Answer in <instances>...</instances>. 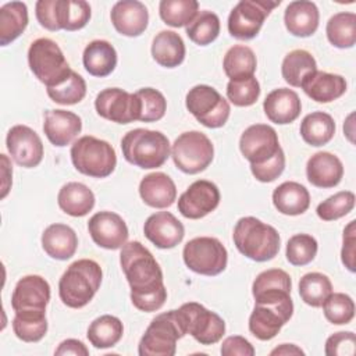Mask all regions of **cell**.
Segmentation results:
<instances>
[{
	"label": "cell",
	"instance_id": "6",
	"mask_svg": "<svg viewBox=\"0 0 356 356\" xmlns=\"http://www.w3.org/2000/svg\"><path fill=\"white\" fill-rule=\"evenodd\" d=\"M184 335L186 331L178 310L157 314L142 335L138 353L140 356H174L177 341Z\"/></svg>",
	"mask_w": 356,
	"mask_h": 356
},
{
	"label": "cell",
	"instance_id": "28",
	"mask_svg": "<svg viewBox=\"0 0 356 356\" xmlns=\"http://www.w3.org/2000/svg\"><path fill=\"white\" fill-rule=\"evenodd\" d=\"M42 248L56 260L71 259L78 248V238L75 231L65 224H50L42 234Z\"/></svg>",
	"mask_w": 356,
	"mask_h": 356
},
{
	"label": "cell",
	"instance_id": "12",
	"mask_svg": "<svg viewBox=\"0 0 356 356\" xmlns=\"http://www.w3.org/2000/svg\"><path fill=\"white\" fill-rule=\"evenodd\" d=\"M178 313L186 334H191L200 345L217 343L225 334L224 320L200 303H184Z\"/></svg>",
	"mask_w": 356,
	"mask_h": 356
},
{
	"label": "cell",
	"instance_id": "31",
	"mask_svg": "<svg viewBox=\"0 0 356 356\" xmlns=\"http://www.w3.org/2000/svg\"><path fill=\"white\" fill-rule=\"evenodd\" d=\"M57 203L65 214L83 217L93 209L95 195L85 184L68 182L58 191Z\"/></svg>",
	"mask_w": 356,
	"mask_h": 356
},
{
	"label": "cell",
	"instance_id": "37",
	"mask_svg": "<svg viewBox=\"0 0 356 356\" xmlns=\"http://www.w3.org/2000/svg\"><path fill=\"white\" fill-rule=\"evenodd\" d=\"M317 70V63L314 57L303 49H296L289 51L281 65V74L286 83L293 88H300L303 79L313 71Z\"/></svg>",
	"mask_w": 356,
	"mask_h": 356
},
{
	"label": "cell",
	"instance_id": "58",
	"mask_svg": "<svg viewBox=\"0 0 356 356\" xmlns=\"http://www.w3.org/2000/svg\"><path fill=\"white\" fill-rule=\"evenodd\" d=\"M270 355L271 356H274V355H285V356L289 355L291 356V355H305V352L299 346H296L293 343H281L280 346L274 348L270 352Z\"/></svg>",
	"mask_w": 356,
	"mask_h": 356
},
{
	"label": "cell",
	"instance_id": "33",
	"mask_svg": "<svg viewBox=\"0 0 356 356\" xmlns=\"http://www.w3.org/2000/svg\"><path fill=\"white\" fill-rule=\"evenodd\" d=\"M28 25V8L22 1H10L0 8V44L15 40Z\"/></svg>",
	"mask_w": 356,
	"mask_h": 356
},
{
	"label": "cell",
	"instance_id": "15",
	"mask_svg": "<svg viewBox=\"0 0 356 356\" xmlns=\"http://www.w3.org/2000/svg\"><path fill=\"white\" fill-rule=\"evenodd\" d=\"M239 149L250 164H263L281 150L275 129L267 124L248 127L239 139Z\"/></svg>",
	"mask_w": 356,
	"mask_h": 356
},
{
	"label": "cell",
	"instance_id": "26",
	"mask_svg": "<svg viewBox=\"0 0 356 356\" xmlns=\"http://www.w3.org/2000/svg\"><path fill=\"white\" fill-rule=\"evenodd\" d=\"M320 21V13L313 1L296 0L288 4L284 14V22L288 32L298 38L312 36Z\"/></svg>",
	"mask_w": 356,
	"mask_h": 356
},
{
	"label": "cell",
	"instance_id": "54",
	"mask_svg": "<svg viewBox=\"0 0 356 356\" xmlns=\"http://www.w3.org/2000/svg\"><path fill=\"white\" fill-rule=\"evenodd\" d=\"M39 24L49 31H60L57 18V0H39L35 7Z\"/></svg>",
	"mask_w": 356,
	"mask_h": 356
},
{
	"label": "cell",
	"instance_id": "4",
	"mask_svg": "<svg viewBox=\"0 0 356 356\" xmlns=\"http://www.w3.org/2000/svg\"><path fill=\"white\" fill-rule=\"evenodd\" d=\"M102 268L90 259H81L68 266L58 281L61 302L71 309L86 306L102 284Z\"/></svg>",
	"mask_w": 356,
	"mask_h": 356
},
{
	"label": "cell",
	"instance_id": "10",
	"mask_svg": "<svg viewBox=\"0 0 356 356\" xmlns=\"http://www.w3.org/2000/svg\"><path fill=\"white\" fill-rule=\"evenodd\" d=\"M182 257L189 270L202 275H218L227 267L225 246L213 236H197L186 242Z\"/></svg>",
	"mask_w": 356,
	"mask_h": 356
},
{
	"label": "cell",
	"instance_id": "2",
	"mask_svg": "<svg viewBox=\"0 0 356 356\" xmlns=\"http://www.w3.org/2000/svg\"><path fill=\"white\" fill-rule=\"evenodd\" d=\"M254 307L249 317V331L260 341L273 339L293 314L291 292L268 289L253 295Z\"/></svg>",
	"mask_w": 356,
	"mask_h": 356
},
{
	"label": "cell",
	"instance_id": "59",
	"mask_svg": "<svg viewBox=\"0 0 356 356\" xmlns=\"http://www.w3.org/2000/svg\"><path fill=\"white\" fill-rule=\"evenodd\" d=\"M353 117H355V114L350 113V114L348 115L345 124H343V132H345V135H346V138L349 139L350 143H355V139H353V134H355V129H353Z\"/></svg>",
	"mask_w": 356,
	"mask_h": 356
},
{
	"label": "cell",
	"instance_id": "46",
	"mask_svg": "<svg viewBox=\"0 0 356 356\" xmlns=\"http://www.w3.org/2000/svg\"><path fill=\"white\" fill-rule=\"evenodd\" d=\"M317 241L309 234L292 235L286 243V260L292 266H306L317 254Z\"/></svg>",
	"mask_w": 356,
	"mask_h": 356
},
{
	"label": "cell",
	"instance_id": "22",
	"mask_svg": "<svg viewBox=\"0 0 356 356\" xmlns=\"http://www.w3.org/2000/svg\"><path fill=\"white\" fill-rule=\"evenodd\" d=\"M110 18L118 33L134 38L142 35L147 28L149 13L138 0H121L113 6Z\"/></svg>",
	"mask_w": 356,
	"mask_h": 356
},
{
	"label": "cell",
	"instance_id": "34",
	"mask_svg": "<svg viewBox=\"0 0 356 356\" xmlns=\"http://www.w3.org/2000/svg\"><path fill=\"white\" fill-rule=\"evenodd\" d=\"M302 139L314 147L327 145L335 134L334 118L324 111H314L307 114L300 122Z\"/></svg>",
	"mask_w": 356,
	"mask_h": 356
},
{
	"label": "cell",
	"instance_id": "36",
	"mask_svg": "<svg viewBox=\"0 0 356 356\" xmlns=\"http://www.w3.org/2000/svg\"><path fill=\"white\" fill-rule=\"evenodd\" d=\"M222 67L229 81L245 79L253 76L257 67V60L253 50L245 44H235L228 49L224 56Z\"/></svg>",
	"mask_w": 356,
	"mask_h": 356
},
{
	"label": "cell",
	"instance_id": "16",
	"mask_svg": "<svg viewBox=\"0 0 356 356\" xmlns=\"http://www.w3.org/2000/svg\"><path fill=\"white\" fill-rule=\"evenodd\" d=\"M220 203V191L216 184L207 179H197L178 199V211L189 220H199Z\"/></svg>",
	"mask_w": 356,
	"mask_h": 356
},
{
	"label": "cell",
	"instance_id": "25",
	"mask_svg": "<svg viewBox=\"0 0 356 356\" xmlns=\"http://www.w3.org/2000/svg\"><path fill=\"white\" fill-rule=\"evenodd\" d=\"M300 88L312 100L330 103L346 92V81L342 75L316 70L303 79Z\"/></svg>",
	"mask_w": 356,
	"mask_h": 356
},
{
	"label": "cell",
	"instance_id": "21",
	"mask_svg": "<svg viewBox=\"0 0 356 356\" xmlns=\"http://www.w3.org/2000/svg\"><path fill=\"white\" fill-rule=\"evenodd\" d=\"M82 120L78 114L67 110H47L43 120V132L49 142L57 147L70 145L81 132Z\"/></svg>",
	"mask_w": 356,
	"mask_h": 356
},
{
	"label": "cell",
	"instance_id": "18",
	"mask_svg": "<svg viewBox=\"0 0 356 356\" xmlns=\"http://www.w3.org/2000/svg\"><path fill=\"white\" fill-rule=\"evenodd\" d=\"M93 242L104 249H121L128 241V227L121 216L113 211H99L88 222Z\"/></svg>",
	"mask_w": 356,
	"mask_h": 356
},
{
	"label": "cell",
	"instance_id": "47",
	"mask_svg": "<svg viewBox=\"0 0 356 356\" xmlns=\"http://www.w3.org/2000/svg\"><path fill=\"white\" fill-rule=\"evenodd\" d=\"M355 207V193L350 191H341L323 200L316 213L323 221H334L349 214Z\"/></svg>",
	"mask_w": 356,
	"mask_h": 356
},
{
	"label": "cell",
	"instance_id": "8",
	"mask_svg": "<svg viewBox=\"0 0 356 356\" xmlns=\"http://www.w3.org/2000/svg\"><path fill=\"white\" fill-rule=\"evenodd\" d=\"M28 64L46 88L61 83L72 71L60 46L49 38H39L32 42L28 50Z\"/></svg>",
	"mask_w": 356,
	"mask_h": 356
},
{
	"label": "cell",
	"instance_id": "29",
	"mask_svg": "<svg viewBox=\"0 0 356 356\" xmlns=\"http://www.w3.org/2000/svg\"><path fill=\"white\" fill-rule=\"evenodd\" d=\"M82 61L85 70L93 76H107L117 67V51L107 40H92L83 50Z\"/></svg>",
	"mask_w": 356,
	"mask_h": 356
},
{
	"label": "cell",
	"instance_id": "1",
	"mask_svg": "<svg viewBox=\"0 0 356 356\" xmlns=\"http://www.w3.org/2000/svg\"><path fill=\"white\" fill-rule=\"evenodd\" d=\"M120 263L131 286L132 305L140 312L159 310L167 300V289L154 256L140 242L131 241L121 248Z\"/></svg>",
	"mask_w": 356,
	"mask_h": 356
},
{
	"label": "cell",
	"instance_id": "24",
	"mask_svg": "<svg viewBox=\"0 0 356 356\" xmlns=\"http://www.w3.org/2000/svg\"><path fill=\"white\" fill-rule=\"evenodd\" d=\"M306 175L309 182L317 188H334L343 177V165L335 154L317 152L307 160Z\"/></svg>",
	"mask_w": 356,
	"mask_h": 356
},
{
	"label": "cell",
	"instance_id": "40",
	"mask_svg": "<svg viewBox=\"0 0 356 356\" xmlns=\"http://www.w3.org/2000/svg\"><path fill=\"white\" fill-rule=\"evenodd\" d=\"M196 0H161L159 4L160 18L172 28L186 26L197 15Z\"/></svg>",
	"mask_w": 356,
	"mask_h": 356
},
{
	"label": "cell",
	"instance_id": "23",
	"mask_svg": "<svg viewBox=\"0 0 356 356\" xmlns=\"http://www.w3.org/2000/svg\"><path fill=\"white\" fill-rule=\"evenodd\" d=\"M263 108L271 122L285 125L293 122L299 117L302 111V103L295 90L288 88H278L266 96Z\"/></svg>",
	"mask_w": 356,
	"mask_h": 356
},
{
	"label": "cell",
	"instance_id": "9",
	"mask_svg": "<svg viewBox=\"0 0 356 356\" xmlns=\"http://www.w3.org/2000/svg\"><path fill=\"white\" fill-rule=\"evenodd\" d=\"M171 157L178 170L185 174H197L206 170L214 157L211 140L199 131L181 134L171 146Z\"/></svg>",
	"mask_w": 356,
	"mask_h": 356
},
{
	"label": "cell",
	"instance_id": "20",
	"mask_svg": "<svg viewBox=\"0 0 356 356\" xmlns=\"http://www.w3.org/2000/svg\"><path fill=\"white\" fill-rule=\"evenodd\" d=\"M145 236L160 249H171L182 242L185 228L170 211H157L147 217L143 225Z\"/></svg>",
	"mask_w": 356,
	"mask_h": 356
},
{
	"label": "cell",
	"instance_id": "7",
	"mask_svg": "<svg viewBox=\"0 0 356 356\" xmlns=\"http://www.w3.org/2000/svg\"><path fill=\"white\" fill-rule=\"evenodd\" d=\"M71 161L83 175L106 178L114 171L117 156L108 142L86 135L75 140L71 146Z\"/></svg>",
	"mask_w": 356,
	"mask_h": 356
},
{
	"label": "cell",
	"instance_id": "43",
	"mask_svg": "<svg viewBox=\"0 0 356 356\" xmlns=\"http://www.w3.org/2000/svg\"><path fill=\"white\" fill-rule=\"evenodd\" d=\"M220 33V18L211 11H200L197 15L186 25L188 38L199 44L207 46L217 39Z\"/></svg>",
	"mask_w": 356,
	"mask_h": 356
},
{
	"label": "cell",
	"instance_id": "17",
	"mask_svg": "<svg viewBox=\"0 0 356 356\" xmlns=\"http://www.w3.org/2000/svg\"><path fill=\"white\" fill-rule=\"evenodd\" d=\"M11 159L21 167H38L43 159V143L39 135L26 125H14L6 138Z\"/></svg>",
	"mask_w": 356,
	"mask_h": 356
},
{
	"label": "cell",
	"instance_id": "48",
	"mask_svg": "<svg viewBox=\"0 0 356 356\" xmlns=\"http://www.w3.org/2000/svg\"><path fill=\"white\" fill-rule=\"evenodd\" d=\"M140 102L139 121L153 122L164 117L167 111V100L161 92L153 88H142L136 92Z\"/></svg>",
	"mask_w": 356,
	"mask_h": 356
},
{
	"label": "cell",
	"instance_id": "53",
	"mask_svg": "<svg viewBox=\"0 0 356 356\" xmlns=\"http://www.w3.org/2000/svg\"><path fill=\"white\" fill-rule=\"evenodd\" d=\"M355 256H356V221L352 220L343 229V242H342V250H341L342 263L350 273L356 271Z\"/></svg>",
	"mask_w": 356,
	"mask_h": 356
},
{
	"label": "cell",
	"instance_id": "30",
	"mask_svg": "<svg viewBox=\"0 0 356 356\" xmlns=\"http://www.w3.org/2000/svg\"><path fill=\"white\" fill-rule=\"evenodd\" d=\"M273 203L274 207L285 216H299L309 209L310 193L299 182L286 181L274 189Z\"/></svg>",
	"mask_w": 356,
	"mask_h": 356
},
{
	"label": "cell",
	"instance_id": "11",
	"mask_svg": "<svg viewBox=\"0 0 356 356\" xmlns=\"http://www.w3.org/2000/svg\"><path fill=\"white\" fill-rule=\"evenodd\" d=\"M185 104L188 111L207 128L225 125L231 113L228 100L209 85H196L189 89Z\"/></svg>",
	"mask_w": 356,
	"mask_h": 356
},
{
	"label": "cell",
	"instance_id": "13",
	"mask_svg": "<svg viewBox=\"0 0 356 356\" xmlns=\"http://www.w3.org/2000/svg\"><path fill=\"white\" fill-rule=\"evenodd\" d=\"M280 3V0H241L229 13L228 32L239 40L253 39L261 29L264 19Z\"/></svg>",
	"mask_w": 356,
	"mask_h": 356
},
{
	"label": "cell",
	"instance_id": "52",
	"mask_svg": "<svg viewBox=\"0 0 356 356\" xmlns=\"http://www.w3.org/2000/svg\"><path fill=\"white\" fill-rule=\"evenodd\" d=\"M285 168V154L284 150H278L274 157L263 164H250V171L253 177L260 182L275 181Z\"/></svg>",
	"mask_w": 356,
	"mask_h": 356
},
{
	"label": "cell",
	"instance_id": "3",
	"mask_svg": "<svg viewBox=\"0 0 356 356\" xmlns=\"http://www.w3.org/2000/svg\"><path fill=\"white\" fill-rule=\"evenodd\" d=\"M232 238L236 249L254 261L271 260L280 252L281 238L278 231L252 216L238 220Z\"/></svg>",
	"mask_w": 356,
	"mask_h": 356
},
{
	"label": "cell",
	"instance_id": "49",
	"mask_svg": "<svg viewBox=\"0 0 356 356\" xmlns=\"http://www.w3.org/2000/svg\"><path fill=\"white\" fill-rule=\"evenodd\" d=\"M260 96V85L254 76L229 81L227 85L228 100L238 107H248L257 102Z\"/></svg>",
	"mask_w": 356,
	"mask_h": 356
},
{
	"label": "cell",
	"instance_id": "57",
	"mask_svg": "<svg viewBox=\"0 0 356 356\" xmlns=\"http://www.w3.org/2000/svg\"><path fill=\"white\" fill-rule=\"evenodd\" d=\"M1 175H3V182H1V199H4L10 191L11 186V175H13V168L10 165V160L6 154H1Z\"/></svg>",
	"mask_w": 356,
	"mask_h": 356
},
{
	"label": "cell",
	"instance_id": "14",
	"mask_svg": "<svg viewBox=\"0 0 356 356\" xmlns=\"http://www.w3.org/2000/svg\"><path fill=\"white\" fill-rule=\"evenodd\" d=\"M97 114L111 122L129 124L139 121L140 102L136 93L120 88L103 89L95 100Z\"/></svg>",
	"mask_w": 356,
	"mask_h": 356
},
{
	"label": "cell",
	"instance_id": "42",
	"mask_svg": "<svg viewBox=\"0 0 356 356\" xmlns=\"http://www.w3.org/2000/svg\"><path fill=\"white\" fill-rule=\"evenodd\" d=\"M60 29L78 31L90 19V6L83 0H57Z\"/></svg>",
	"mask_w": 356,
	"mask_h": 356
},
{
	"label": "cell",
	"instance_id": "32",
	"mask_svg": "<svg viewBox=\"0 0 356 356\" xmlns=\"http://www.w3.org/2000/svg\"><path fill=\"white\" fill-rule=\"evenodd\" d=\"M152 56L161 67L175 68L185 58V43L177 32L161 31L153 38Z\"/></svg>",
	"mask_w": 356,
	"mask_h": 356
},
{
	"label": "cell",
	"instance_id": "35",
	"mask_svg": "<svg viewBox=\"0 0 356 356\" xmlns=\"http://www.w3.org/2000/svg\"><path fill=\"white\" fill-rule=\"evenodd\" d=\"M122 334L124 325L121 320L111 314H103L90 323L86 335L96 349H106L117 345Z\"/></svg>",
	"mask_w": 356,
	"mask_h": 356
},
{
	"label": "cell",
	"instance_id": "5",
	"mask_svg": "<svg viewBox=\"0 0 356 356\" xmlns=\"http://www.w3.org/2000/svg\"><path fill=\"white\" fill-rule=\"evenodd\" d=\"M124 159L145 170L161 167L171 154L168 138L160 131L136 128L121 139Z\"/></svg>",
	"mask_w": 356,
	"mask_h": 356
},
{
	"label": "cell",
	"instance_id": "38",
	"mask_svg": "<svg viewBox=\"0 0 356 356\" xmlns=\"http://www.w3.org/2000/svg\"><path fill=\"white\" fill-rule=\"evenodd\" d=\"M328 42L338 49H349L356 42V14L355 13H337L325 26Z\"/></svg>",
	"mask_w": 356,
	"mask_h": 356
},
{
	"label": "cell",
	"instance_id": "45",
	"mask_svg": "<svg viewBox=\"0 0 356 356\" xmlns=\"http://www.w3.org/2000/svg\"><path fill=\"white\" fill-rule=\"evenodd\" d=\"M323 306V312L325 318L335 325L348 324L355 317V302L353 299L342 292L331 293Z\"/></svg>",
	"mask_w": 356,
	"mask_h": 356
},
{
	"label": "cell",
	"instance_id": "19",
	"mask_svg": "<svg viewBox=\"0 0 356 356\" xmlns=\"http://www.w3.org/2000/svg\"><path fill=\"white\" fill-rule=\"evenodd\" d=\"M50 300L49 282L36 274L22 277L11 295V306L14 312H46V306Z\"/></svg>",
	"mask_w": 356,
	"mask_h": 356
},
{
	"label": "cell",
	"instance_id": "55",
	"mask_svg": "<svg viewBox=\"0 0 356 356\" xmlns=\"http://www.w3.org/2000/svg\"><path fill=\"white\" fill-rule=\"evenodd\" d=\"M220 352L222 356H253L254 348L246 338L232 335L222 341Z\"/></svg>",
	"mask_w": 356,
	"mask_h": 356
},
{
	"label": "cell",
	"instance_id": "41",
	"mask_svg": "<svg viewBox=\"0 0 356 356\" xmlns=\"http://www.w3.org/2000/svg\"><path fill=\"white\" fill-rule=\"evenodd\" d=\"M332 293V284L325 274L307 273L299 281V295L312 307H321L324 300Z\"/></svg>",
	"mask_w": 356,
	"mask_h": 356
},
{
	"label": "cell",
	"instance_id": "27",
	"mask_svg": "<svg viewBox=\"0 0 356 356\" xmlns=\"http://www.w3.org/2000/svg\"><path fill=\"white\" fill-rule=\"evenodd\" d=\"M142 200L154 209L170 207L177 199L174 181L164 172H152L142 178L139 184Z\"/></svg>",
	"mask_w": 356,
	"mask_h": 356
},
{
	"label": "cell",
	"instance_id": "56",
	"mask_svg": "<svg viewBox=\"0 0 356 356\" xmlns=\"http://www.w3.org/2000/svg\"><path fill=\"white\" fill-rule=\"evenodd\" d=\"M54 355L57 356H68V355H74V356H88L89 355V349L86 348V345L82 341L74 339V338H68L65 341H63L58 348L54 350Z\"/></svg>",
	"mask_w": 356,
	"mask_h": 356
},
{
	"label": "cell",
	"instance_id": "44",
	"mask_svg": "<svg viewBox=\"0 0 356 356\" xmlns=\"http://www.w3.org/2000/svg\"><path fill=\"white\" fill-rule=\"evenodd\" d=\"M46 92L54 103L65 106L76 104L83 100L86 95V82L79 74L71 71V74L61 83L46 88Z\"/></svg>",
	"mask_w": 356,
	"mask_h": 356
},
{
	"label": "cell",
	"instance_id": "39",
	"mask_svg": "<svg viewBox=\"0 0 356 356\" xmlns=\"http://www.w3.org/2000/svg\"><path fill=\"white\" fill-rule=\"evenodd\" d=\"M13 331L15 337L24 342H39L47 332L46 312H15Z\"/></svg>",
	"mask_w": 356,
	"mask_h": 356
},
{
	"label": "cell",
	"instance_id": "51",
	"mask_svg": "<svg viewBox=\"0 0 356 356\" xmlns=\"http://www.w3.org/2000/svg\"><path fill=\"white\" fill-rule=\"evenodd\" d=\"M356 335L352 331H339L325 341L324 352L327 356H353Z\"/></svg>",
	"mask_w": 356,
	"mask_h": 356
},
{
	"label": "cell",
	"instance_id": "50",
	"mask_svg": "<svg viewBox=\"0 0 356 356\" xmlns=\"http://www.w3.org/2000/svg\"><path fill=\"white\" fill-rule=\"evenodd\" d=\"M268 289H285L291 292L292 289L291 275L281 268H270L260 273L253 281L252 293L256 295L259 292L268 291Z\"/></svg>",
	"mask_w": 356,
	"mask_h": 356
}]
</instances>
